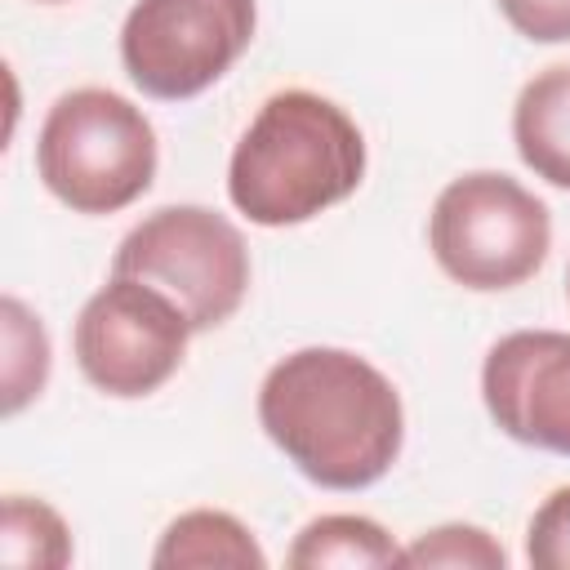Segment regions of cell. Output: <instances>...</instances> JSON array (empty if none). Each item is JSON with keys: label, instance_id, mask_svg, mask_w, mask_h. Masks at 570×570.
<instances>
[{"label": "cell", "instance_id": "1", "mask_svg": "<svg viewBox=\"0 0 570 570\" xmlns=\"http://www.w3.org/2000/svg\"><path fill=\"white\" fill-rule=\"evenodd\" d=\"M267 441L321 490H365L392 472L405 445V410L392 379L347 347H298L258 387Z\"/></svg>", "mask_w": 570, "mask_h": 570}, {"label": "cell", "instance_id": "2", "mask_svg": "<svg viewBox=\"0 0 570 570\" xmlns=\"http://www.w3.org/2000/svg\"><path fill=\"white\" fill-rule=\"evenodd\" d=\"M361 178L365 138L356 120L312 89H281L240 134L227 196L258 227H294L347 200Z\"/></svg>", "mask_w": 570, "mask_h": 570}, {"label": "cell", "instance_id": "3", "mask_svg": "<svg viewBox=\"0 0 570 570\" xmlns=\"http://www.w3.org/2000/svg\"><path fill=\"white\" fill-rule=\"evenodd\" d=\"M36 174L67 209L116 214L156 178V129L116 89H71L40 125Z\"/></svg>", "mask_w": 570, "mask_h": 570}, {"label": "cell", "instance_id": "4", "mask_svg": "<svg viewBox=\"0 0 570 570\" xmlns=\"http://www.w3.org/2000/svg\"><path fill=\"white\" fill-rule=\"evenodd\" d=\"M428 245L436 267L463 289H517L552 249V214L517 178L499 169H472L441 187Z\"/></svg>", "mask_w": 570, "mask_h": 570}, {"label": "cell", "instance_id": "5", "mask_svg": "<svg viewBox=\"0 0 570 570\" xmlns=\"http://www.w3.org/2000/svg\"><path fill=\"white\" fill-rule=\"evenodd\" d=\"M111 276H134L165 289L191 321L214 330L236 316L249 289V249L232 218L205 205H165L125 232Z\"/></svg>", "mask_w": 570, "mask_h": 570}, {"label": "cell", "instance_id": "6", "mask_svg": "<svg viewBox=\"0 0 570 570\" xmlns=\"http://www.w3.org/2000/svg\"><path fill=\"white\" fill-rule=\"evenodd\" d=\"M254 27V0H138L120 27V62L147 98L183 102L232 71Z\"/></svg>", "mask_w": 570, "mask_h": 570}, {"label": "cell", "instance_id": "7", "mask_svg": "<svg viewBox=\"0 0 570 570\" xmlns=\"http://www.w3.org/2000/svg\"><path fill=\"white\" fill-rule=\"evenodd\" d=\"M187 312L156 285L134 276H111L76 316V365L80 374L120 401L151 396L165 387L191 338Z\"/></svg>", "mask_w": 570, "mask_h": 570}, {"label": "cell", "instance_id": "8", "mask_svg": "<svg viewBox=\"0 0 570 570\" xmlns=\"http://www.w3.org/2000/svg\"><path fill=\"white\" fill-rule=\"evenodd\" d=\"M481 401L503 436L570 459V334H503L485 352Z\"/></svg>", "mask_w": 570, "mask_h": 570}, {"label": "cell", "instance_id": "9", "mask_svg": "<svg viewBox=\"0 0 570 570\" xmlns=\"http://www.w3.org/2000/svg\"><path fill=\"white\" fill-rule=\"evenodd\" d=\"M512 142L534 178L570 191V62L534 71L512 102Z\"/></svg>", "mask_w": 570, "mask_h": 570}, {"label": "cell", "instance_id": "10", "mask_svg": "<svg viewBox=\"0 0 570 570\" xmlns=\"http://www.w3.org/2000/svg\"><path fill=\"white\" fill-rule=\"evenodd\" d=\"M156 570H263L267 552L258 548V539L249 534L245 521H236L232 512L218 508H191L183 517H174L151 552Z\"/></svg>", "mask_w": 570, "mask_h": 570}, {"label": "cell", "instance_id": "11", "mask_svg": "<svg viewBox=\"0 0 570 570\" xmlns=\"http://www.w3.org/2000/svg\"><path fill=\"white\" fill-rule=\"evenodd\" d=\"M285 561L294 570H325V566H343V570H387V566H405V548H396V539L374 521V517H356V512H325L316 521H307Z\"/></svg>", "mask_w": 570, "mask_h": 570}, {"label": "cell", "instance_id": "12", "mask_svg": "<svg viewBox=\"0 0 570 570\" xmlns=\"http://www.w3.org/2000/svg\"><path fill=\"white\" fill-rule=\"evenodd\" d=\"M0 561L18 570H62L71 566L67 521L31 494H4L0 512Z\"/></svg>", "mask_w": 570, "mask_h": 570}, {"label": "cell", "instance_id": "13", "mask_svg": "<svg viewBox=\"0 0 570 570\" xmlns=\"http://www.w3.org/2000/svg\"><path fill=\"white\" fill-rule=\"evenodd\" d=\"M0 325H4V414H18L49 383V334L40 316L27 312V303L13 294L0 303Z\"/></svg>", "mask_w": 570, "mask_h": 570}, {"label": "cell", "instance_id": "14", "mask_svg": "<svg viewBox=\"0 0 570 570\" xmlns=\"http://www.w3.org/2000/svg\"><path fill=\"white\" fill-rule=\"evenodd\" d=\"M405 566L503 570V566H508V552H503V543H499L490 530H481V525H463V521H450V525L423 530V534L405 548Z\"/></svg>", "mask_w": 570, "mask_h": 570}, {"label": "cell", "instance_id": "15", "mask_svg": "<svg viewBox=\"0 0 570 570\" xmlns=\"http://www.w3.org/2000/svg\"><path fill=\"white\" fill-rule=\"evenodd\" d=\"M525 561L534 570H570V485L552 490L525 530Z\"/></svg>", "mask_w": 570, "mask_h": 570}, {"label": "cell", "instance_id": "16", "mask_svg": "<svg viewBox=\"0 0 570 570\" xmlns=\"http://www.w3.org/2000/svg\"><path fill=\"white\" fill-rule=\"evenodd\" d=\"M499 13L512 31H521L534 45L570 40V0H499Z\"/></svg>", "mask_w": 570, "mask_h": 570}, {"label": "cell", "instance_id": "17", "mask_svg": "<svg viewBox=\"0 0 570 570\" xmlns=\"http://www.w3.org/2000/svg\"><path fill=\"white\" fill-rule=\"evenodd\" d=\"M566 298H570V272H566Z\"/></svg>", "mask_w": 570, "mask_h": 570}, {"label": "cell", "instance_id": "18", "mask_svg": "<svg viewBox=\"0 0 570 570\" xmlns=\"http://www.w3.org/2000/svg\"><path fill=\"white\" fill-rule=\"evenodd\" d=\"M40 4H62V0H40Z\"/></svg>", "mask_w": 570, "mask_h": 570}]
</instances>
